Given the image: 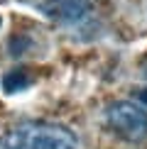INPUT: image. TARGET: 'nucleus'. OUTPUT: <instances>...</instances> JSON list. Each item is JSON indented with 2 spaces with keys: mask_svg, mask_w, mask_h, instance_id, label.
<instances>
[{
  "mask_svg": "<svg viewBox=\"0 0 147 149\" xmlns=\"http://www.w3.org/2000/svg\"><path fill=\"white\" fill-rule=\"evenodd\" d=\"M142 73H145V78H147V64H145V66H142Z\"/></svg>",
  "mask_w": 147,
  "mask_h": 149,
  "instance_id": "obj_6",
  "label": "nucleus"
},
{
  "mask_svg": "<svg viewBox=\"0 0 147 149\" xmlns=\"http://www.w3.org/2000/svg\"><path fill=\"white\" fill-rule=\"evenodd\" d=\"M0 149H78V139L64 125L29 122L5 132L0 137Z\"/></svg>",
  "mask_w": 147,
  "mask_h": 149,
  "instance_id": "obj_1",
  "label": "nucleus"
},
{
  "mask_svg": "<svg viewBox=\"0 0 147 149\" xmlns=\"http://www.w3.org/2000/svg\"><path fill=\"white\" fill-rule=\"evenodd\" d=\"M137 98H140V103L147 108V88H140V91H137Z\"/></svg>",
  "mask_w": 147,
  "mask_h": 149,
  "instance_id": "obj_5",
  "label": "nucleus"
},
{
  "mask_svg": "<svg viewBox=\"0 0 147 149\" xmlns=\"http://www.w3.org/2000/svg\"><path fill=\"white\" fill-rule=\"evenodd\" d=\"M106 122L118 137L142 142L147 137V110L132 100H115L106 110Z\"/></svg>",
  "mask_w": 147,
  "mask_h": 149,
  "instance_id": "obj_2",
  "label": "nucleus"
},
{
  "mask_svg": "<svg viewBox=\"0 0 147 149\" xmlns=\"http://www.w3.org/2000/svg\"><path fill=\"white\" fill-rule=\"evenodd\" d=\"M42 10H44V15L64 24H74V22H81L91 12V0H44Z\"/></svg>",
  "mask_w": 147,
  "mask_h": 149,
  "instance_id": "obj_3",
  "label": "nucleus"
},
{
  "mask_svg": "<svg viewBox=\"0 0 147 149\" xmlns=\"http://www.w3.org/2000/svg\"><path fill=\"white\" fill-rule=\"evenodd\" d=\"M29 86V76L27 71L22 69H15V71H8V76L3 78V88L8 93H17V91H24Z\"/></svg>",
  "mask_w": 147,
  "mask_h": 149,
  "instance_id": "obj_4",
  "label": "nucleus"
}]
</instances>
